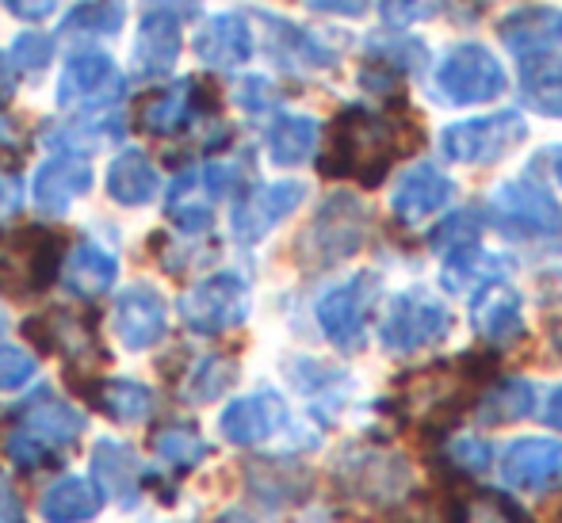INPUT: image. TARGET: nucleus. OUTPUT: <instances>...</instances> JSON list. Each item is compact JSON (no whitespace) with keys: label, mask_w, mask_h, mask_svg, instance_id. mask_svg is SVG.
Returning <instances> with one entry per match:
<instances>
[{"label":"nucleus","mask_w":562,"mask_h":523,"mask_svg":"<svg viewBox=\"0 0 562 523\" xmlns=\"http://www.w3.org/2000/svg\"><path fill=\"white\" fill-rule=\"evenodd\" d=\"M543 420H548L555 432H562V386H555L548 398V406H543Z\"/></svg>","instance_id":"obj_53"},{"label":"nucleus","mask_w":562,"mask_h":523,"mask_svg":"<svg viewBox=\"0 0 562 523\" xmlns=\"http://www.w3.org/2000/svg\"><path fill=\"white\" fill-rule=\"evenodd\" d=\"M467 245H479V214L474 211H456L445 226L432 234V249L437 252H459Z\"/></svg>","instance_id":"obj_40"},{"label":"nucleus","mask_w":562,"mask_h":523,"mask_svg":"<svg viewBox=\"0 0 562 523\" xmlns=\"http://www.w3.org/2000/svg\"><path fill=\"white\" fill-rule=\"evenodd\" d=\"M268 31H272V50L280 61L288 66H311V69H322V66H334L337 54L326 50L311 31H299L291 27L288 20H268Z\"/></svg>","instance_id":"obj_34"},{"label":"nucleus","mask_w":562,"mask_h":523,"mask_svg":"<svg viewBox=\"0 0 562 523\" xmlns=\"http://www.w3.org/2000/svg\"><path fill=\"white\" fill-rule=\"evenodd\" d=\"M123 138V123L115 115H81L77 123L61 126L58 134H50V146H61L66 154H77V149H100L112 146V141Z\"/></svg>","instance_id":"obj_35"},{"label":"nucleus","mask_w":562,"mask_h":523,"mask_svg":"<svg viewBox=\"0 0 562 523\" xmlns=\"http://www.w3.org/2000/svg\"><path fill=\"white\" fill-rule=\"evenodd\" d=\"M451 195H456V187H451V180L437 169V164H414V169L398 180V187H394L391 207L402 221L417 226V221L445 211L451 203Z\"/></svg>","instance_id":"obj_21"},{"label":"nucleus","mask_w":562,"mask_h":523,"mask_svg":"<svg viewBox=\"0 0 562 523\" xmlns=\"http://www.w3.org/2000/svg\"><path fill=\"white\" fill-rule=\"evenodd\" d=\"M502 474L513 489L548 493V489H555L562 481V443L540 440V435L513 440L502 455Z\"/></svg>","instance_id":"obj_15"},{"label":"nucleus","mask_w":562,"mask_h":523,"mask_svg":"<svg viewBox=\"0 0 562 523\" xmlns=\"http://www.w3.org/2000/svg\"><path fill=\"white\" fill-rule=\"evenodd\" d=\"M203 104H207V92L200 81H177L149 96V104L142 107V126L157 138H172L184 126H192L195 115H203Z\"/></svg>","instance_id":"obj_23"},{"label":"nucleus","mask_w":562,"mask_h":523,"mask_svg":"<svg viewBox=\"0 0 562 523\" xmlns=\"http://www.w3.org/2000/svg\"><path fill=\"white\" fill-rule=\"evenodd\" d=\"M4 4H8V12L20 15V20L38 23V20H46L54 8H58V0H4Z\"/></svg>","instance_id":"obj_49"},{"label":"nucleus","mask_w":562,"mask_h":523,"mask_svg":"<svg viewBox=\"0 0 562 523\" xmlns=\"http://www.w3.org/2000/svg\"><path fill=\"white\" fill-rule=\"evenodd\" d=\"M368 207L352 192H334L299 237V260L306 268H334L340 260L356 257L368 237Z\"/></svg>","instance_id":"obj_2"},{"label":"nucleus","mask_w":562,"mask_h":523,"mask_svg":"<svg viewBox=\"0 0 562 523\" xmlns=\"http://www.w3.org/2000/svg\"><path fill=\"white\" fill-rule=\"evenodd\" d=\"M234 378H237V363L229 360V355H207V360H200V367L188 375L184 398L195 401V406H207V401L223 398L229 386H234Z\"/></svg>","instance_id":"obj_38"},{"label":"nucleus","mask_w":562,"mask_h":523,"mask_svg":"<svg viewBox=\"0 0 562 523\" xmlns=\"http://www.w3.org/2000/svg\"><path fill=\"white\" fill-rule=\"evenodd\" d=\"M50 58H54V38L43 35V31H23V35L12 43V61L20 69L38 73V69L50 66Z\"/></svg>","instance_id":"obj_43"},{"label":"nucleus","mask_w":562,"mask_h":523,"mask_svg":"<svg viewBox=\"0 0 562 523\" xmlns=\"http://www.w3.org/2000/svg\"><path fill=\"white\" fill-rule=\"evenodd\" d=\"M104 509V489L89 478H58L38 501V512H43L46 523H89L100 516Z\"/></svg>","instance_id":"obj_25"},{"label":"nucleus","mask_w":562,"mask_h":523,"mask_svg":"<svg viewBox=\"0 0 562 523\" xmlns=\"http://www.w3.org/2000/svg\"><path fill=\"white\" fill-rule=\"evenodd\" d=\"M559 38H562V12H555V8H540V4L517 8L502 23V43L517 58H532L540 50H551Z\"/></svg>","instance_id":"obj_26"},{"label":"nucleus","mask_w":562,"mask_h":523,"mask_svg":"<svg viewBox=\"0 0 562 523\" xmlns=\"http://www.w3.org/2000/svg\"><path fill=\"white\" fill-rule=\"evenodd\" d=\"M180 46H184L180 15L165 12V8H149L138 27V38H134V69L142 77H165L177 66Z\"/></svg>","instance_id":"obj_20"},{"label":"nucleus","mask_w":562,"mask_h":523,"mask_svg":"<svg viewBox=\"0 0 562 523\" xmlns=\"http://www.w3.org/2000/svg\"><path fill=\"white\" fill-rule=\"evenodd\" d=\"M61 283L74 291L77 298H100L115 287L119 280V260L104 245L97 241H81L66 260H61Z\"/></svg>","instance_id":"obj_24"},{"label":"nucleus","mask_w":562,"mask_h":523,"mask_svg":"<svg viewBox=\"0 0 562 523\" xmlns=\"http://www.w3.org/2000/svg\"><path fill=\"white\" fill-rule=\"evenodd\" d=\"M471 325L486 344H517L525 337V303L513 287L490 283V287L474 291Z\"/></svg>","instance_id":"obj_17"},{"label":"nucleus","mask_w":562,"mask_h":523,"mask_svg":"<svg viewBox=\"0 0 562 523\" xmlns=\"http://www.w3.org/2000/svg\"><path fill=\"white\" fill-rule=\"evenodd\" d=\"M180 317L192 332L200 337H218L249 317V283L237 272H218L195 283L184 298H180Z\"/></svg>","instance_id":"obj_7"},{"label":"nucleus","mask_w":562,"mask_h":523,"mask_svg":"<svg viewBox=\"0 0 562 523\" xmlns=\"http://www.w3.org/2000/svg\"><path fill=\"white\" fill-rule=\"evenodd\" d=\"M520 89H525V100L540 115L562 118V54L540 50L532 58H525Z\"/></svg>","instance_id":"obj_30"},{"label":"nucleus","mask_w":562,"mask_h":523,"mask_svg":"<svg viewBox=\"0 0 562 523\" xmlns=\"http://www.w3.org/2000/svg\"><path fill=\"white\" fill-rule=\"evenodd\" d=\"M311 12H326V15H363L371 0H303Z\"/></svg>","instance_id":"obj_48"},{"label":"nucleus","mask_w":562,"mask_h":523,"mask_svg":"<svg viewBox=\"0 0 562 523\" xmlns=\"http://www.w3.org/2000/svg\"><path fill=\"white\" fill-rule=\"evenodd\" d=\"M38 360L23 348H0V390H20L35 378Z\"/></svg>","instance_id":"obj_44"},{"label":"nucleus","mask_w":562,"mask_h":523,"mask_svg":"<svg viewBox=\"0 0 562 523\" xmlns=\"http://www.w3.org/2000/svg\"><path fill=\"white\" fill-rule=\"evenodd\" d=\"M509 260L497 257V252H486L479 245H467L459 252H448L445 272H440V283L451 291V295H474V291L490 287L502 275H509Z\"/></svg>","instance_id":"obj_27"},{"label":"nucleus","mask_w":562,"mask_h":523,"mask_svg":"<svg viewBox=\"0 0 562 523\" xmlns=\"http://www.w3.org/2000/svg\"><path fill=\"white\" fill-rule=\"evenodd\" d=\"M115 332L126 352H149L169 332V306L146 283H134L115 298Z\"/></svg>","instance_id":"obj_14"},{"label":"nucleus","mask_w":562,"mask_h":523,"mask_svg":"<svg viewBox=\"0 0 562 523\" xmlns=\"http://www.w3.org/2000/svg\"><path fill=\"white\" fill-rule=\"evenodd\" d=\"M337 481L371 504H394L409 489V463L391 451H348L337 463Z\"/></svg>","instance_id":"obj_10"},{"label":"nucleus","mask_w":562,"mask_h":523,"mask_svg":"<svg viewBox=\"0 0 562 523\" xmlns=\"http://www.w3.org/2000/svg\"><path fill=\"white\" fill-rule=\"evenodd\" d=\"M448 8V0H379V15L386 27H409V23L432 20Z\"/></svg>","instance_id":"obj_42"},{"label":"nucleus","mask_w":562,"mask_h":523,"mask_svg":"<svg viewBox=\"0 0 562 523\" xmlns=\"http://www.w3.org/2000/svg\"><path fill=\"white\" fill-rule=\"evenodd\" d=\"M536 409V390L525 378H505L494 390H486L479 398V420L490 428L513 424V420H525Z\"/></svg>","instance_id":"obj_33"},{"label":"nucleus","mask_w":562,"mask_h":523,"mask_svg":"<svg viewBox=\"0 0 562 523\" xmlns=\"http://www.w3.org/2000/svg\"><path fill=\"white\" fill-rule=\"evenodd\" d=\"M490 211H494L497 226H502L505 234L543 237V234H559L562 229L559 203L528 177L505 180V184L494 192V200H490Z\"/></svg>","instance_id":"obj_11"},{"label":"nucleus","mask_w":562,"mask_h":523,"mask_svg":"<svg viewBox=\"0 0 562 523\" xmlns=\"http://www.w3.org/2000/svg\"><path fill=\"white\" fill-rule=\"evenodd\" d=\"M288 375H291V383L299 386L303 394H329L334 386L340 383H348V375L345 371H334V367H326V363H318V360H295L288 367Z\"/></svg>","instance_id":"obj_41"},{"label":"nucleus","mask_w":562,"mask_h":523,"mask_svg":"<svg viewBox=\"0 0 562 523\" xmlns=\"http://www.w3.org/2000/svg\"><path fill=\"white\" fill-rule=\"evenodd\" d=\"M20 138H15V126L12 123H8V118L4 115H0V164H15V161H20Z\"/></svg>","instance_id":"obj_50"},{"label":"nucleus","mask_w":562,"mask_h":523,"mask_svg":"<svg viewBox=\"0 0 562 523\" xmlns=\"http://www.w3.org/2000/svg\"><path fill=\"white\" fill-rule=\"evenodd\" d=\"M15 428L31 432L35 440L50 443L54 451L69 447L85 435V413H77L69 401H61L54 390H38L27 406L15 413Z\"/></svg>","instance_id":"obj_18"},{"label":"nucleus","mask_w":562,"mask_h":523,"mask_svg":"<svg viewBox=\"0 0 562 523\" xmlns=\"http://www.w3.org/2000/svg\"><path fill=\"white\" fill-rule=\"evenodd\" d=\"M237 100H241V107L260 111V107L272 104L276 92H272V84H268L265 77H249V81H241V89H237Z\"/></svg>","instance_id":"obj_46"},{"label":"nucleus","mask_w":562,"mask_h":523,"mask_svg":"<svg viewBox=\"0 0 562 523\" xmlns=\"http://www.w3.org/2000/svg\"><path fill=\"white\" fill-rule=\"evenodd\" d=\"M180 523H192V520H180Z\"/></svg>","instance_id":"obj_58"},{"label":"nucleus","mask_w":562,"mask_h":523,"mask_svg":"<svg viewBox=\"0 0 562 523\" xmlns=\"http://www.w3.org/2000/svg\"><path fill=\"white\" fill-rule=\"evenodd\" d=\"M149 8H165V12L184 15V12H195V8H200V0H149Z\"/></svg>","instance_id":"obj_55"},{"label":"nucleus","mask_w":562,"mask_h":523,"mask_svg":"<svg viewBox=\"0 0 562 523\" xmlns=\"http://www.w3.org/2000/svg\"><path fill=\"white\" fill-rule=\"evenodd\" d=\"M92 187V169L81 154H58L43 161L31 180V200L35 211L46 218H61L85 192Z\"/></svg>","instance_id":"obj_13"},{"label":"nucleus","mask_w":562,"mask_h":523,"mask_svg":"<svg viewBox=\"0 0 562 523\" xmlns=\"http://www.w3.org/2000/svg\"><path fill=\"white\" fill-rule=\"evenodd\" d=\"M551 169H555V177H559V184H562V146L551 154Z\"/></svg>","instance_id":"obj_56"},{"label":"nucleus","mask_w":562,"mask_h":523,"mask_svg":"<svg viewBox=\"0 0 562 523\" xmlns=\"http://www.w3.org/2000/svg\"><path fill=\"white\" fill-rule=\"evenodd\" d=\"M61 241L46 229H15L0 234V287L4 291H43L61 272Z\"/></svg>","instance_id":"obj_5"},{"label":"nucleus","mask_w":562,"mask_h":523,"mask_svg":"<svg viewBox=\"0 0 562 523\" xmlns=\"http://www.w3.org/2000/svg\"><path fill=\"white\" fill-rule=\"evenodd\" d=\"M15 211H20V184L12 177H0V218Z\"/></svg>","instance_id":"obj_51"},{"label":"nucleus","mask_w":562,"mask_h":523,"mask_svg":"<svg viewBox=\"0 0 562 523\" xmlns=\"http://www.w3.org/2000/svg\"><path fill=\"white\" fill-rule=\"evenodd\" d=\"M448 458H451V466H456V470L482 474L490 466V443L474 440V435H459V440H451Z\"/></svg>","instance_id":"obj_45"},{"label":"nucleus","mask_w":562,"mask_h":523,"mask_svg":"<svg viewBox=\"0 0 562 523\" xmlns=\"http://www.w3.org/2000/svg\"><path fill=\"white\" fill-rule=\"evenodd\" d=\"M123 20H126V0H81V4L66 15V31L69 35L108 38L123 27Z\"/></svg>","instance_id":"obj_37"},{"label":"nucleus","mask_w":562,"mask_h":523,"mask_svg":"<svg viewBox=\"0 0 562 523\" xmlns=\"http://www.w3.org/2000/svg\"><path fill=\"white\" fill-rule=\"evenodd\" d=\"M414 141H422V126H398L375 111L345 107L329 126L326 154L318 164L326 177H352L363 187H375L394 164V157L406 154Z\"/></svg>","instance_id":"obj_1"},{"label":"nucleus","mask_w":562,"mask_h":523,"mask_svg":"<svg viewBox=\"0 0 562 523\" xmlns=\"http://www.w3.org/2000/svg\"><path fill=\"white\" fill-rule=\"evenodd\" d=\"M89 398L97 401L100 413H108L115 424H142V420H149V413H154V406H157L154 390L134 383V378H112V383L92 386Z\"/></svg>","instance_id":"obj_31"},{"label":"nucleus","mask_w":562,"mask_h":523,"mask_svg":"<svg viewBox=\"0 0 562 523\" xmlns=\"http://www.w3.org/2000/svg\"><path fill=\"white\" fill-rule=\"evenodd\" d=\"M92 474L104 497H115L123 509H134L142 497V481H146V466L134 455V447L119 440H97L92 447Z\"/></svg>","instance_id":"obj_19"},{"label":"nucleus","mask_w":562,"mask_h":523,"mask_svg":"<svg viewBox=\"0 0 562 523\" xmlns=\"http://www.w3.org/2000/svg\"><path fill=\"white\" fill-rule=\"evenodd\" d=\"M4 329H8V317H4V310H0V337H4Z\"/></svg>","instance_id":"obj_57"},{"label":"nucleus","mask_w":562,"mask_h":523,"mask_svg":"<svg viewBox=\"0 0 562 523\" xmlns=\"http://www.w3.org/2000/svg\"><path fill=\"white\" fill-rule=\"evenodd\" d=\"M306 200L303 180H280V184H265L257 192H249L229 214V229L241 245H257L280 226L283 218L299 211V203Z\"/></svg>","instance_id":"obj_12"},{"label":"nucleus","mask_w":562,"mask_h":523,"mask_svg":"<svg viewBox=\"0 0 562 523\" xmlns=\"http://www.w3.org/2000/svg\"><path fill=\"white\" fill-rule=\"evenodd\" d=\"M505 89H509V81H505L502 61L479 43L456 46L437 69V96L456 107L490 104V100H497Z\"/></svg>","instance_id":"obj_6"},{"label":"nucleus","mask_w":562,"mask_h":523,"mask_svg":"<svg viewBox=\"0 0 562 523\" xmlns=\"http://www.w3.org/2000/svg\"><path fill=\"white\" fill-rule=\"evenodd\" d=\"M192 50L200 54L203 66L211 69H237L252 58V35L249 23L234 12L211 15L192 38Z\"/></svg>","instance_id":"obj_22"},{"label":"nucleus","mask_w":562,"mask_h":523,"mask_svg":"<svg viewBox=\"0 0 562 523\" xmlns=\"http://www.w3.org/2000/svg\"><path fill=\"white\" fill-rule=\"evenodd\" d=\"M215 523H272L268 516H260V512H249V509H229V512H223Z\"/></svg>","instance_id":"obj_54"},{"label":"nucleus","mask_w":562,"mask_h":523,"mask_svg":"<svg viewBox=\"0 0 562 523\" xmlns=\"http://www.w3.org/2000/svg\"><path fill=\"white\" fill-rule=\"evenodd\" d=\"M528 138V123L520 111H494V115L451 123L440 134V149L456 164H494L509 149H517Z\"/></svg>","instance_id":"obj_4"},{"label":"nucleus","mask_w":562,"mask_h":523,"mask_svg":"<svg viewBox=\"0 0 562 523\" xmlns=\"http://www.w3.org/2000/svg\"><path fill=\"white\" fill-rule=\"evenodd\" d=\"M288 424V406L276 390H257L249 398H237L218 417V432L226 443L237 447H257V443L272 440L280 428Z\"/></svg>","instance_id":"obj_16"},{"label":"nucleus","mask_w":562,"mask_h":523,"mask_svg":"<svg viewBox=\"0 0 562 523\" xmlns=\"http://www.w3.org/2000/svg\"><path fill=\"white\" fill-rule=\"evenodd\" d=\"M322 138V123L311 115H280L268 130V157L280 169H295V164L311 161Z\"/></svg>","instance_id":"obj_29"},{"label":"nucleus","mask_w":562,"mask_h":523,"mask_svg":"<svg viewBox=\"0 0 562 523\" xmlns=\"http://www.w3.org/2000/svg\"><path fill=\"white\" fill-rule=\"evenodd\" d=\"M123 96V73L104 50H77L66 58L58 81V104L69 111H100Z\"/></svg>","instance_id":"obj_9"},{"label":"nucleus","mask_w":562,"mask_h":523,"mask_svg":"<svg viewBox=\"0 0 562 523\" xmlns=\"http://www.w3.org/2000/svg\"><path fill=\"white\" fill-rule=\"evenodd\" d=\"M15 77H20V66L12 61V54H0V100L15 92Z\"/></svg>","instance_id":"obj_52"},{"label":"nucleus","mask_w":562,"mask_h":523,"mask_svg":"<svg viewBox=\"0 0 562 523\" xmlns=\"http://www.w3.org/2000/svg\"><path fill=\"white\" fill-rule=\"evenodd\" d=\"M379 298V275L375 272H356L352 280H345L340 287L326 291L318 298V325L326 332V340L340 352H360L363 348V329L368 317L375 310Z\"/></svg>","instance_id":"obj_8"},{"label":"nucleus","mask_w":562,"mask_h":523,"mask_svg":"<svg viewBox=\"0 0 562 523\" xmlns=\"http://www.w3.org/2000/svg\"><path fill=\"white\" fill-rule=\"evenodd\" d=\"M249 489L265 504H295L311 493V474L295 463H257L249 466Z\"/></svg>","instance_id":"obj_32"},{"label":"nucleus","mask_w":562,"mask_h":523,"mask_svg":"<svg viewBox=\"0 0 562 523\" xmlns=\"http://www.w3.org/2000/svg\"><path fill=\"white\" fill-rule=\"evenodd\" d=\"M448 332H451V310L437 295H429V291H422V287L394 295L391 303H386L383 325H379V340H383V348L394 355L437 348L448 340Z\"/></svg>","instance_id":"obj_3"},{"label":"nucleus","mask_w":562,"mask_h":523,"mask_svg":"<svg viewBox=\"0 0 562 523\" xmlns=\"http://www.w3.org/2000/svg\"><path fill=\"white\" fill-rule=\"evenodd\" d=\"M0 523H27L23 520L20 493H15V486L4 478V470H0Z\"/></svg>","instance_id":"obj_47"},{"label":"nucleus","mask_w":562,"mask_h":523,"mask_svg":"<svg viewBox=\"0 0 562 523\" xmlns=\"http://www.w3.org/2000/svg\"><path fill=\"white\" fill-rule=\"evenodd\" d=\"M108 195L123 207H146L157 200V169L142 149H123L108 169Z\"/></svg>","instance_id":"obj_28"},{"label":"nucleus","mask_w":562,"mask_h":523,"mask_svg":"<svg viewBox=\"0 0 562 523\" xmlns=\"http://www.w3.org/2000/svg\"><path fill=\"white\" fill-rule=\"evenodd\" d=\"M154 451L161 463H169L172 470H195V466L207 458V443H203L200 432L184 424H169L161 432H154Z\"/></svg>","instance_id":"obj_36"},{"label":"nucleus","mask_w":562,"mask_h":523,"mask_svg":"<svg viewBox=\"0 0 562 523\" xmlns=\"http://www.w3.org/2000/svg\"><path fill=\"white\" fill-rule=\"evenodd\" d=\"M4 455L12 458L15 466H23V470H43V466L58 463V451H54L50 443L35 440L31 432H23V428H12V432L4 435Z\"/></svg>","instance_id":"obj_39"}]
</instances>
